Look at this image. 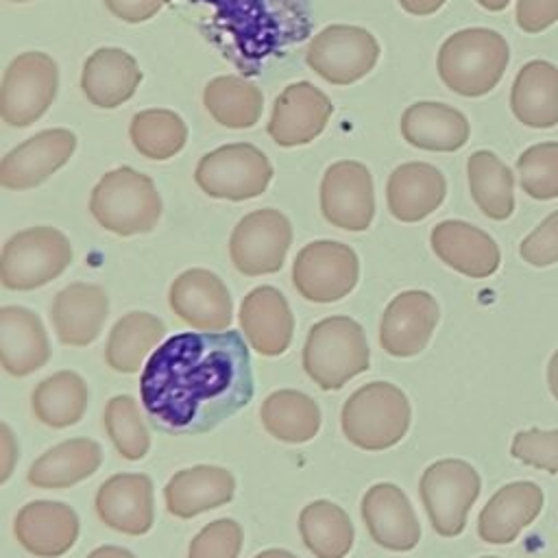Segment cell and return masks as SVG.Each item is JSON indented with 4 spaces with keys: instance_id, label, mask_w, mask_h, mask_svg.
Here are the masks:
<instances>
[{
    "instance_id": "obj_54",
    "label": "cell",
    "mask_w": 558,
    "mask_h": 558,
    "mask_svg": "<svg viewBox=\"0 0 558 558\" xmlns=\"http://www.w3.org/2000/svg\"><path fill=\"white\" fill-rule=\"evenodd\" d=\"M482 558H497V556H482Z\"/></svg>"
},
{
    "instance_id": "obj_44",
    "label": "cell",
    "mask_w": 558,
    "mask_h": 558,
    "mask_svg": "<svg viewBox=\"0 0 558 558\" xmlns=\"http://www.w3.org/2000/svg\"><path fill=\"white\" fill-rule=\"evenodd\" d=\"M519 253L527 264L536 268H545L558 262V209L543 218V222L523 238Z\"/></svg>"
},
{
    "instance_id": "obj_12",
    "label": "cell",
    "mask_w": 558,
    "mask_h": 558,
    "mask_svg": "<svg viewBox=\"0 0 558 558\" xmlns=\"http://www.w3.org/2000/svg\"><path fill=\"white\" fill-rule=\"evenodd\" d=\"M360 262L351 246L333 240L305 244L292 264V283L312 303L344 299L357 283Z\"/></svg>"
},
{
    "instance_id": "obj_50",
    "label": "cell",
    "mask_w": 558,
    "mask_h": 558,
    "mask_svg": "<svg viewBox=\"0 0 558 558\" xmlns=\"http://www.w3.org/2000/svg\"><path fill=\"white\" fill-rule=\"evenodd\" d=\"M547 386H549V392L554 395V399L558 401V349L554 351V355L549 357V364H547Z\"/></svg>"
},
{
    "instance_id": "obj_36",
    "label": "cell",
    "mask_w": 558,
    "mask_h": 558,
    "mask_svg": "<svg viewBox=\"0 0 558 558\" xmlns=\"http://www.w3.org/2000/svg\"><path fill=\"white\" fill-rule=\"evenodd\" d=\"M469 190L475 205L490 220H506L514 211V174L493 153L475 150L466 161Z\"/></svg>"
},
{
    "instance_id": "obj_30",
    "label": "cell",
    "mask_w": 558,
    "mask_h": 558,
    "mask_svg": "<svg viewBox=\"0 0 558 558\" xmlns=\"http://www.w3.org/2000/svg\"><path fill=\"white\" fill-rule=\"evenodd\" d=\"M469 133L466 116L445 102L421 100L401 116L403 140L421 150L453 153L469 142Z\"/></svg>"
},
{
    "instance_id": "obj_43",
    "label": "cell",
    "mask_w": 558,
    "mask_h": 558,
    "mask_svg": "<svg viewBox=\"0 0 558 558\" xmlns=\"http://www.w3.org/2000/svg\"><path fill=\"white\" fill-rule=\"evenodd\" d=\"M510 453L523 464L558 473V429H521L512 438Z\"/></svg>"
},
{
    "instance_id": "obj_45",
    "label": "cell",
    "mask_w": 558,
    "mask_h": 558,
    "mask_svg": "<svg viewBox=\"0 0 558 558\" xmlns=\"http://www.w3.org/2000/svg\"><path fill=\"white\" fill-rule=\"evenodd\" d=\"M517 24L525 33H543L558 22V0H517Z\"/></svg>"
},
{
    "instance_id": "obj_1",
    "label": "cell",
    "mask_w": 558,
    "mask_h": 558,
    "mask_svg": "<svg viewBox=\"0 0 558 558\" xmlns=\"http://www.w3.org/2000/svg\"><path fill=\"white\" fill-rule=\"evenodd\" d=\"M248 349L240 331H185L163 340L140 375L150 427L172 436L205 434L251 403Z\"/></svg>"
},
{
    "instance_id": "obj_27",
    "label": "cell",
    "mask_w": 558,
    "mask_h": 558,
    "mask_svg": "<svg viewBox=\"0 0 558 558\" xmlns=\"http://www.w3.org/2000/svg\"><path fill=\"white\" fill-rule=\"evenodd\" d=\"M142 81V70L133 54L122 48H98L83 63L81 89L100 109H116L126 102Z\"/></svg>"
},
{
    "instance_id": "obj_20",
    "label": "cell",
    "mask_w": 558,
    "mask_h": 558,
    "mask_svg": "<svg viewBox=\"0 0 558 558\" xmlns=\"http://www.w3.org/2000/svg\"><path fill=\"white\" fill-rule=\"evenodd\" d=\"M96 512L116 532L142 536L153 527V482L144 473H118L96 493Z\"/></svg>"
},
{
    "instance_id": "obj_32",
    "label": "cell",
    "mask_w": 558,
    "mask_h": 558,
    "mask_svg": "<svg viewBox=\"0 0 558 558\" xmlns=\"http://www.w3.org/2000/svg\"><path fill=\"white\" fill-rule=\"evenodd\" d=\"M102 460L100 445L92 438H70L48 449L28 469V484L37 488H68L89 477Z\"/></svg>"
},
{
    "instance_id": "obj_8",
    "label": "cell",
    "mask_w": 558,
    "mask_h": 558,
    "mask_svg": "<svg viewBox=\"0 0 558 558\" xmlns=\"http://www.w3.org/2000/svg\"><path fill=\"white\" fill-rule=\"evenodd\" d=\"M194 179L211 198L248 201L266 192L272 179V166L257 146L235 142L203 155Z\"/></svg>"
},
{
    "instance_id": "obj_39",
    "label": "cell",
    "mask_w": 558,
    "mask_h": 558,
    "mask_svg": "<svg viewBox=\"0 0 558 558\" xmlns=\"http://www.w3.org/2000/svg\"><path fill=\"white\" fill-rule=\"evenodd\" d=\"M129 137L140 155L163 161L185 146L187 124L170 109H144L133 116Z\"/></svg>"
},
{
    "instance_id": "obj_53",
    "label": "cell",
    "mask_w": 558,
    "mask_h": 558,
    "mask_svg": "<svg viewBox=\"0 0 558 558\" xmlns=\"http://www.w3.org/2000/svg\"><path fill=\"white\" fill-rule=\"evenodd\" d=\"M11 2H28V0H11Z\"/></svg>"
},
{
    "instance_id": "obj_23",
    "label": "cell",
    "mask_w": 558,
    "mask_h": 558,
    "mask_svg": "<svg viewBox=\"0 0 558 558\" xmlns=\"http://www.w3.org/2000/svg\"><path fill=\"white\" fill-rule=\"evenodd\" d=\"M240 325L248 344L275 357L288 351L294 333V318L286 296L272 286L253 288L240 305Z\"/></svg>"
},
{
    "instance_id": "obj_40",
    "label": "cell",
    "mask_w": 558,
    "mask_h": 558,
    "mask_svg": "<svg viewBox=\"0 0 558 558\" xmlns=\"http://www.w3.org/2000/svg\"><path fill=\"white\" fill-rule=\"evenodd\" d=\"M105 427L116 451L126 460H140L150 449L148 429L142 423L137 403L129 395L111 397L105 405Z\"/></svg>"
},
{
    "instance_id": "obj_52",
    "label": "cell",
    "mask_w": 558,
    "mask_h": 558,
    "mask_svg": "<svg viewBox=\"0 0 558 558\" xmlns=\"http://www.w3.org/2000/svg\"><path fill=\"white\" fill-rule=\"evenodd\" d=\"M255 558H296V556L290 554V551H286V549H266V551L257 554Z\"/></svg>"
},
{
    "instance_id": "obj_13",
    "label": "cell",
    "mask_w": 558,
    "mask_h": 558,
    "mask_svg": "<svg viewBox=\"0 0 558 558\" xmlns=\"http://www.w3.org/2000/svg\"><path fill=\"white\" fill-rule=\"evenodd\" d=\"M292 244V225L279 209H257L246 214L233 229L229 255L233 266L248 277L281 270Z\"/></svg>"
},
{
    "instance_id": "obj_15",
    "label": "cell",
    "mask_w": 558,
    "mask_h": 558,
    "mask_svg": "<svg viewBox=\"0 0 558 558\" xmlns=\"http://www.w3.org/2000/svg\"><path fill=\"white\" fill-rule=\"evenodd\" d=\"M331 113V100L316 85L310 81L290 83L272 105L268 135L286 148L310 144L323 133Z\"/></svg>"
},
{
    "instance_id": "obj_48",
    "label": "cell",
    "mask_w": 558,
    "mask_h": 558,
    "mask_svg": "<svg viewBox=\"0 0 558 558\" xmlns=\"http://www.w3.org/2000/svg\"><path fill=\"white\" fill-rule=\"evenodd\" d=\"M445 2L447 0H399L403 11H408L410 15H418V17L436 13Z\"/></svg>"
},
{
    "instance_id": "obj_29",
    "label": "cell",
    "mask_w": 558,
    "mask_h": 558,
    "mask_svg": "<svg viewBox=\"0 0 558 558\" xmlns=\"http://www.w3.org/2000/svg\"><path fill=\"white\" fill-rule=\"evenodd\" d=\"M50 357V344L39 316L20 305L0 310V360L13 377H26Z\"/></svg>"
},
{
    "instance_id": "obj_19",
    "label": "cell",
    "mask_w": 558,
    "mask_h": 558,
    "mask_svg": "<svg viewBox=\"0 0 558 558\" xmlns=\"http://www.w3.org/2000/svg\"><path fill=\"white\" fill-rule=\"evenodd\" d=\"M362 519L371 538L390 551H410L421 525L405 493L395 484H375L362 497Z\"/></svg>"
},
{
    "instance_id": "obj_31",
    "label": "cell",
    "mask_w": 558,
    "mask_h": 558,
    "mask_svg": "<svg viewBox=\"0 0 558 558\" xmlns=\"http://www.w3.org/2000/svg\"><path fill=\"white\" fill-rule=\"evenodd\" d=\"M514 118L532 129L558 124V68L545 59L527 61L514 76L510 89Z\"/></svg>"
},
{
    "instance_id": "obj_35",
    "label": "cell",
    "mask_w": 558,
    "mask_h": 558,
    "mask_svg": "<svg viewBox=\"0 0 558 558\" xmlns=\"http://www.w3.org/2000/svg\"><path fill=\"white\" fill-rule=\"evenodd\" d=\"M259 416L270 436L290 445L307 442L320 429V410L316 401L299 390L270 392L262 403Z\"/></svg>"
},
{
    "instance_id": "obj_49",
    "label": "cell",
    "mask_w": 558,
    "mask_h": 558,
    "mask_svg": "<svg viewBox=\"0 0 558 558\" xmlns=\"http://www.w3.org/2000/svg\"><path fill=\"white\" fill-rule=\"evenodd\" d=\"M87 558H135V556L129 549H124V547L102 545V547H96Z\"/></svg>"
},
{
    "instance_id": "obj_42",
    "label": "cell",
    "mask_w": 558,
    "mask_h": 558,
    "mask_svg": "<svg viewBox=\"0 0 558 558\" xmlns=\"http://www.w3.org/2000/svg\"><path fill=\"white\" fill-rule=\"evenodd\" d=\"M242 527L233 519L207 523L190 543L187 558H238L242 549Z\"/></svg>"
},
{
    "instance_id": "obj_7",
    "label": "cell",
    "mask_w": 558,
    "mask_h": 558,
    "mask_svg": "<svg viewBox=\"0 0 558 558\" xmlns=\"http://www.w3.org/2000/svg\"><path fill=\"white\" fill-rule=\"evenodd\" d=\"M72 262L70 240L54 227H31L2 248L0 279L7 290H35L57 279Z\"/></svg>"
},
{
    "instance_id": "obj_3",
    "label": "cell",
    "mask_w": 558,
    "mask_h": 558,
    "mask_svg": "<svg viewBox=\"0 0 558 558\" xmlns=\"http://www.w3.org/2000/svg\"><path fill=\"white\" fill-rule=\"evenodd\" d=\"M510 61V48L493 28H462L449 35L438 50V76L451 92L477 98L497 87Z\"/></svg>"
},
{
    "instance_id": "obj_17",
    "label": "cell",
    "mask_w": 558,
    "mask_h": 558,
    "mask_svg": "<svg viewBox=\"0 0 558 558\" xmlns=\"http://www.w3.org/2000/svg\"><path fill=\"white\" fill-rule=\"evenodd\" d=\"M436 299L423 290L397 294L379 323V344L392 357H412L421 353L438 323Z\"/></svg>"
},
{
    "instance_id": "obj_28",
    "label": "cell",
    "mask_w": 558,
    "mask_h": 558,
    "mask_svg": "<svg viewBox=\"0 0 558 558\" xmlns=\"http://www.w3.org/2000/svg\"><path fill=\"white\" fill-rule=\"evenodd\" d=\"M235 480L231 471L214 464H198L177 471L163 488L166 508L179 519H192L205 510L233 499Z\"/></svg>"
},
{
    "instance_id": "obj_18",
    "label": "cell",
    "mask_w": 558,
    "mask_h": 558,
    "mask_svg": "<svg viewBox=\"0 0 558 558\" xmlns=\"http://www.w3.org/2000/svg\"><path fill=\"white\" fill-rule=\"evenodd\" d=\"M168 303L183 323L203 331H220L233 316L225 281L207 268L183 270L170 286Z\"/></svg>"
},
{
    "instance_id": "obj_51",
    "label": "cell",
    "mask_w": 558,
    "mask_h": 558,
    "mask_svg": "<svg viewBox=\"0 0 558 558\" xmlns=\"http://www.w3.org/2000/svg\"><path fill=\"white\" fill-rule=\"evenodd\" d=\"M477 4L486 11H504L510 4V0H477Z\"/></svg>"
},
{
    "instance_id": "obj_37",
    "label": "cell",
    "mask_w": 558,
    "mask_h": 558,
    "mask_svg": "<svg viewBox=\"0 0 558 558\" xmlns=\"http://www.w3.org/2000/svg\"><path fill=\"white\" fill-rule=\"evenodd\" d=\"M87 386L74 371H59L46 377L31 395L33 414L54 429L78 423L87 410Z\"/></svg>"
},
{
    "instance_id": "obj_21",
    "label": "cell",
    "mask_w": 558,
    "mask_h": 558,
    "mask_svg": "<svg viewBox=\"0 0 558 558\" xmlns=\"http://www.w3.org/2000/svg\"><path fill=\"white\" fill-rule=\"evenodd\" d=\"M429 244L438 259L473 279L490 277L501 264L497 242L486 231L464 220L438 222L432 229Z\"/></svg>"
},
{
    "instance_id": "obj_26",
    "label": "cell",
    "mask_w": 558,
    "mask_h": 558,
    "mask_svg": "<svg viewBox=\"0 0 558 558\" xmlns=\"http://www.w3.org/2000/svg\"><path fill=\"white\" fill-rule=\"evenodd\" d=\"M447 194L442 172L425 161H408L392 170L386 185L390 214L401 222H418L440 207Z\"/></svg>"
},
{
    "instance_id": "obj_41",
    "label": "cell",
    "mask_w": 558,
    "mask_h": 558,
    "mask_svg": "<svg viewBox=\"0 0 558 558\" xmlns=\"http://www.w3.org/2000/svg\"><path fill=\"white\" fill-rule=\"evenodd\" d=\"M521 190L536 201L558 198V142H538L517 159Z\"/></svg>"
},
{
    "instance_id": "obj_16",
    "label": "cell",
    "mask_w": 558,
    "mask_h": 558,
    "mask_svg": "<svg viewBox=\"0 0 558 558\" xmlns=\"http://www.w3.org/2000/svg\"><path fill=\"white\" fill-rule=\"evenodd\" d=\"M76 148L70 129H46L9 150L0 163V183L9 190H28L44 183L68 163Z\"/></svg>"
},
{
    "instance_id": "obj_24",
    "label": "cell",
    "mask_w": 558,
    "mask_h": 558,
    "mask_svg": "<svg viewBox=\"0 0 558 558\" xmlns=\"http://www.w3.org/2000/svg\"><path fill=\"white\" fill-rule=\"evenodd\" d=\"M13 532L28 554L59 558L78 538V517L61 501H31L17 512Z\"/></svg>"
},
{
    "instance_id": "obj_33",
    "label": "cell",
    "mask_w": 558,
    "mask_h": 558,
    "mask_svg": "<svg viewBox=\"0 0 558 558\" xmlns=\"http://www.w3.org/2000/svg\"><path fill=\"white\" fill-rule=\"evenodd\" d=\"M166 325L148 312H129L111 327L105 360L116 373H137L163 340Z\"/></svg>"
},
{
    "instance_id": "obj_4",
    "label": "cell",
    "mask_w": 558,
    "mask_h": 558,
    "mask_svg": "<svg viewBox=\"0 0 558 558\" xmlns=\"http://www.w3.org/2000/svg\"><path fill=\"white\" fill-rule=\"evenodd\" d=\"M410 416V401L399 386L371 381L344 401L340 425L351 445L366 451H381L408 434Z\"/></svg>"
},
{
    "instance_id": "obj_25",
    "label": "cell",
    "mask_w": 558,
    "mask_h": 558,
    "mask_svg": "<svg viewBox=\"0 0 558 558\" xmlns=\"http://www.w3.org/2000/svg\"><path fill=\"white\" fill-rule=\"evenodd\" d=\"M545 495L534 482H510L501 486L477 517V534L484 543L508 545L543 510Z\"/></svg>"
},
{
    "instance_id": "obj_9",
    "label": "cell",
    "mask_w": 558,
    "mask_h": 558,
    "mask_svg": "<svg viewBox=\"0 0 558 558\" xmlns=\"http://www.w3.org/2000/svg\"><path fill=\"white\" fill-rule=\"evenodd\" d=\"M482 488L480 473L464 460L445 458L429 464L421 477V499L432 527L440 536H458Z\"/></svg>"
},
{
    "instance_id": "obj_46",
    "label": "cell",
    "mask_w": 558,
    "mask_h": 558,
    "mask_svg": "<svg viewBox=\"0 0 558 558\" xmlns=\"http://www.w3.org/2000/svg\"><path fill=\"white\" fill-rule=\"evenodd\" d=\"M166 0H105V7L111 15H116L122 22L140 24L150 20Z\"/></svg>"
},
{
    "instance_id": "obj_14",
    "label": "cell",
    "mask_w": 558,
    "mask_h": 558,
    "mask_svg": "<svg viewBox=\"0 0 558 558\" xmlns=\"http://www.w3.org/2000/svg\"><path fill=\"white\" fill-rule=\"evenodd\" d=\"M320 209L327 222L344 231H366L375 214L373 177L360 161L331 163L320 181Z\"/></svg>"
},
{
    "instance_id": "obj_11",
    "label": "cell",
    "mask_w": 558,
    "mask_h": 558,
    "mask_svg": "<svg viewBox=\"0 0 558 558\" xmlns=\"http://www.w3.org/2000/svg\"><path fill=\"white\" fill-rule=\"evenodd\" d=\"M379 59L375 35L362 26H325L307 46V65L331 85H351L364 78Z\"/></svg>"
},
{
    "instance_id": "obj_10",
    "label": "cell",
    "mask_w": 558,
    "mask_h": 558,
    "mask_svg": "<svg viewBox=\"0 0 558 558\" xmlns=\"http://www.w3.org/2000/svg\"><path fill=\"white\" fill-rule=\"evenodd\" d=\"M59 87L57 61L39 50L17 54L2 76V120L31 126L52 105Z\"/></svg>"
},
{
    "instance_id": "obj_22",
    "label": "cell",
    "mask_w": 558,
    "mask_h": 558,
    "mask_svg": "<svg viewBox=\"0 0 558 558\" xmlns=\"http://www.w3.org/2000/svg\"><path fill=\"white\" fill-rule=\"evenodd\" d=\"M109 314L107 292L96 283L74 281L57 292L50 305V320L65 347L92 344Z\"/></svg>"
},
{
    "instance_id": "obj_2",
    "label": "cell",
    "mask_w": 558,
    "mask_h": 558,
    "mask_svg": "<svg viewBox=\"0 0 558 558\" xmlns=\"http://www.w3.org/2000/svg\"><path fill=\"white\" fill-rule=\"evenodd\" d=\"M196 9L205 37L253 76L275 54L310 35V0H170Z\"/></svg>"
},
{
    "instance_id": "obj_47",
    "label": "cell",
    "mask_w": 558,
    "mask_h": 558,
    "mask_svg": "<svg viewBox=\"0 0 558 558\" xmlns=\"http://www.w3.org/2000/svg\"><path fill=\"white\" fill-rule=\"evenodd\" d=\"M0 434H2V442H0V449H2V475H0V482H7V477L11 475L15 456H17V445H15L13 434H11L7 423L0 425Z\"/></svg>"
},
{
    "instance_id": "obj_6",
    "label": "cell",
    "mask_w": 558,
    "mask_h": 558,
    "mask_svg": "<svg viewBox=\"0 0 558 558\" xmlns=\"http://www.w3.org/2000/svg\"><path fill=\"white\" fill-rule=\"evenodd\" d=\"M371 364V351L360 323L349 316L318 320L303 347V368L323 390H338Z\"/></svg>"
},
{
    "instance_id": "obj_5",
    "label": "cell",
    "mask_w": 558,
    "mask_h": 558,
    "mask_svg": "<svg viewBox=\"0 0 558 558\" xmlns=\"http://www.w3.org/2000/svg\"><path fill=\"white\" fill-rule=\"evenodd\" d=\"M89 211L96 222L116 235L153 231L161 216V196L148 174L129 166L107 172L92 190Z\"/></svg>"
},
{
    "instance_id": "obj_34",
    "label": "cell",
    "mask_w": 558,
    "mask_h": 558,
    "mask_svg": "<svg viewBox=\"0 0 558 558\" xmlns=\"http://www.w3.org/2000/svg\"><path fill=\"white\" fill-rule=\"evenodd\" d=\"M203 105L218 124L227 129H251L262 118L264 96L244 76L225 74L205 85Z\"/></svg>"
},
{
    "instance_id": "obj_38",
    "label": "cell",
    "mask_w": 558,
    "mask_h": 558,
    "mask_svg": "<svg viewBox=\"0 0 558 558\" xmlns=\"http://www.w3.org/2000/svg\"><path fill=\"white\" fill-rule=\"evenodd\" d=\"M299 530L305 547L316 558H344L355 538L349 514L325 499L312 501L301 510Z\"/></svg>"
}]
</instances>
